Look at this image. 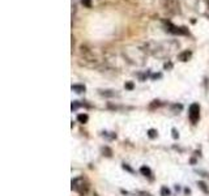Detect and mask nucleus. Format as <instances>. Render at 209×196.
<instances>
[{
	"label": "nucleus",
	"mask_w": 209,
	"mask_h": 196,
	"mask_svg": "<svg viewBox=\"0 0 209 196\" xmlns=\"http://www.w3.org/2000/svg\"><path fill=\"white\" fill-rule=\"evenodd\" d=\"M188 118L192 124H196L200 118V106L197 103H192L188 110Z\"/></svg>",
	"instance_id": "nucleus-3"
},
{
	"label": "nucleus",
	"mask_w": 209,
	"mask_h": 196,
	"mask_svg": "<svg viewBox=\"0 0 209 196\" xmlns=\"http://www.w3.org/2000/svg\"><path fill=\"white\" fill-rule=\"evenodd\" d=\"M140 173H141V175L146 176V178L153 179V173H152L150 167H148V166H141V167H140Z\"/></svg>",
	"instance_id": "nucleus-5"
},
{
	"label": "nucleus",
	"mask_w": 209,
	"mask_h": 196,
	"mask_svg": "<svg viewBox=\"0 0 209 196\" xmlns=\"http://www.w3.org/2000/svg\"><path fill=\"white\" fill-rule=\"evenodd\" d=\"M72 90H75L76 93H82L85 92V86L84 85H72Z\"/></svg>",
	"instance_id": "nucleus-8"
},
{
	"label": "nucleus",
	"mask_w": 209,
	"mask_h": 196,
	"mask_svg": "<svg viewBox=\"0 0 209 196\" xmlns=\"http://www.w3.org/2000/svg\"><path fill=\"white\" fill-rule=\"evenodd\" d=\"M101 94L106 96V97H113V96H115V93H111V90H105V92L101 90Z\"/></svg>",
	"instance_id": "nucleus-12"
},
{
	"label": "nucleus",
	"mask_w": 209,
	"mask_h": 196,
	"mask_svg": "<svg viewBox=\"0 0 209 196\" xmlns=\"http://www.w3.org/2000/svg\"><path fill=\"white\" fill-rule=\"evenodd\" d=\"M158 77H161V73H158V75H153V76H152V79H158Z\"/></svg>",
	"instance_id": "nucleus-21"
},
{
	"label": "nucleus",
	"mask_w": 209,
	"mask_h": 196,
	"mask_svg": "<svg viewBox=\"0 0 209 196\" xmlns=\"http://www.w3.org/2000/svg\"><path fill=\"white\" fill-rule=\"evenodd\" d=\"M197 186H199V188L201 190V191L204 192L205 195H209V187H208V184L205 183V182L199 181V182H197Z\"/></svg>",
	"instance_id": "nucleus-7"
},
{
	"label": "nucleus",
	"mask_w": 209,
	"mask_h": 196,
	"mask_svg": "<svg viewBox=\"0 0 209 196\" xmlns=\"http://www.w3.org/2000/svg\"><path fill=\"white\" fill-rule=\"evenodd\" d=\"M192 56V52L189 50H186V51H183V52H180L178 55V59L180 61H188V59Z\"/></svg>",
	"instance_id": "nucleus-6"
},
{
	"label": "nucleus",
	"mask_w": 209,
	"mask_h": 196,
	"mask_svg": "<svg viewBox=\"0 0 209 196\" xmlns=\"http://www.w3.org/2000/svg\"><path fill=\"white\" fill-rule=\"evenodd\" d=\"M81 3H82L85 7H88V8L92 7V1H90V0H81Z\"/></svg>",
	"instance_id": "nucleus-16"
},
{
	"label": "nucleus",
	"mask_w": 209,
	"mask_h": 196,
	"mask_svg": "<svg viewBox=\"0 0 209 196\" xmlns=\"http://www.w3.org/2000/svg\"><path fill=\"white\" fill-rule=\"evenodd\" d=\"M122 167H123L124 170H127V171H129V173H132V174H134V170H132V169L129 167V166L127 165V163H122Z\"/></svg>",
	"instance_id": "nucleus-14"
},
{
	"label": "nucleus",
	"mask_w": 209,
	"mask_h": 196,
	"mask_svg": "<svg viewBox=\"0 0 209 196\" xmlns=\"http://www.w3.org/2000/svg\"><path fill=\"white\" fill-rule=\"evenodd\" d=\"M171 133H173V137H174L175 140H176V139H179V132L175 130V128H173V130H171Z\"/></svg>",
	"instance_id": "nucleus-15"
},
{
	"label": "nucleus",
	"mask_w": 209,
	"mask_h": 196,
	"mask_svg": "<svg viewBox=\"0 0 209 196\" xmlns=\"http://www.w3.org/2000/svg\"><path fill=\"white\" fill-rule=\"evenodd\" d=\"M88 119H89V116L86 114H78L77 115V120L80 123H86L88 122Z\"/></svg>",
	"instance_id": "nucleus-9"
},
{
	"label": "nucleus",
	"mask_w": 209,
	"mask_h": 196,
	"mask_svg": "<svg viewBox=\"0 0 209 196\" xmlns=\"http://www.w3.org/2000/svg\"><path fill=\"white\" fill-rule=\"evenodd\" d=\"M126 89L132 90V89H134V84H132V82H127V84H126Z\"/></svg>",
	"instance_id": "nucleus-19"
},
{
	"label": "nucleus",
	"mask_w": 209,
	"mask_h": 196,
	"mask_svg": "<svg viewBox=\"0 0 209 196\" xmlns=\"http://www.w3.org/2000/svg\"><path fill=\"white\" fill-rule=\"evenodd\" d=\"M89 186L88 183H86V181L84 178H75L72 181V190L76 192H78V194H85L86 191H88Z\"/></svg>",
	"instance_id": "nucleus-1"
},
{
	"label": "nucleus",
	"mask_w": 209,
	"mask_h": 196,
	"mask_svg": "<svg viewBox=\"0 0 209 196\" xmlns=\"http://www.w3.org/2000/svg\"><path fill=\"white\" fill-rule=\"evenodd\" d=\"M102 152H103V153H106V156H107V157H111V154H113V152H111V149H110V148H107V146H105L103 149H102Z\"/></svg>",
	"instance_id": "nucleus-13"
},
{
	"label": "nucleus",
	"mask_w": 209,
	"mask_h": 196,
	"mask_svg": "<svg viewBox=\"0 0 209 196\" xmlns=\"http://www.w3.org/2000/svg\"><path fill=\"white\" fill-rule=\"evenodd\" d=\"M137 196H153V195L149 194V192H145V191H139L137 192Z\"/></svg>",
	"instance_id": "nucleus-17"
},
{
	"label": "nucleus",
	"mask_w": 209,
	"mask_h": 196,
	"mask_svg": "<svg viewBox=\"0 0 209 196\" xmlns=\"http://www.w3.org/2000/svg\"><path fill=\"white\" fill-rule=\"evenodd\" d=\"M148 136L150 139H156L157 136H158V132H157V130H154V128H150V130H148Z\"/></svg>",
	"instance_id": "nucleus-10"
},
{
	"label": "nucleus",
	"mask_w": 209,
	"mask_h": 196,
	"mask_svg": "<svg viewBox=\"0 0 209 196\" xmlns=\"http://www.w3.org/2000/svg\"><path fill=\"white\" fill-rule=\"evenodd\" d=\"M170 195H171L170 190L167 188L166 186H162V187H161V196H170Z\"/></svg>",
	"instance_id": "nucleus-11"
},
{
	"label": "nucleus",
	"mask_w": 209,
	"mask_h": 196,
	"mask_svg": "<svg viewBox=\"0 0 209 196\" xmlns=\"http://www.w3.org/2000/svg\"><path fill=\"white\" fill-rule=\"evenodd\" d=\"M80 106H81V103H78L77 101H73L72 102V110H76L77 107H80Z\"/></svg>",
	"instance_id": "nucleus-18"
},
{
	"label": "nucleus",
	"mask_w": 209,
	"mask_h": 196,
	"mask_svg": "<svg viewBox=\"0 0 209 196\" xmlns=\"http://www.w3.org/2000/svg\"><path fill=\"white\" fill-rule=\"evenodd\" d=\"M166 30L174 36H187L188 34V29L186 26H175L171 22H166Z\"/></svg>",
	"instance_id": "nucleus-2"
},
{
	"label": "nucleus",
	"mask_w": 209,
	"mask_h": 196,
	"mask_svg": "<svg viewBox=\"0 0 209 196\" xmlns=\"http://www.w3.org/2000/svg\"><path fill=\"white\" fill-rule=\"evenodd\" d=\"M162 4H164V7L171 13H179L180 12V9H179V3L176 1V0H162Z\"/></svg>",
	"instance_id": "nucleus-4"
},
{
	"label": "nucleus",
	"mask_w": 209,
	"mask_h": 196,
	"mask_svg": "<svg viewBox=\"0 0 209 196\" xmlns=\"http://www.w3.org/2000/svg\"><path fill=\"white\" fill-rule=\"evenodd\" d=\"M171 67H173V64H171V63H169V64L166 63V64H165V69H167V68H171Z\"/></svg>",
	"instance_id": "nucleus-20"
}]
</instances>
